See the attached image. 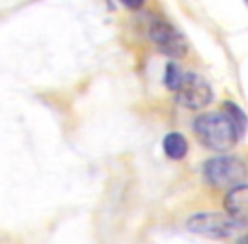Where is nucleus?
Segmentation results:
<instances>
[{
	"label": "nucleus",
	"instance_id": "9d476101",
	"mask_svg": "<svg viewBox=\"0 0 248 244\" xmlns=\"http://www.w3.org/2000/svg\"><path fill=\"white\" fill-rule=\"evenodd\" d=\"M120 2L130 10H139L144 5V0H120Z\"/></svg>",
	"mask_w": 248,
	"mask_h": 244
},
{
	"label": "nucleus",
	"instance_id": "20e7f679",
	"mask_svg": "<svg viewBox=\"0 0 248 244\" xmlns=\"http://www.w3.org/2000/svg\"><path fill=\"white\" fill-rule=\"evenodd\" d=\"M186 227L189 232L209 239H226L235 232L236 222L230 215L218 212H201L187 219Z\"/></svg>",
	"mask_w": 248,
	"mask_h": 244
},
{
	"label": "nucleus",
	"instance_id": "f03ea898",
	"mask_svg": "<svg viewBox=\"0 0 248 244\" xmlns=\"http://www.w3.org/2000/svg\"><path fill=\"white\" fill-rule=\"evenodd\" d=\"M202 176L206 183L215 188H233L247 178V166L236 156H215L204 161L202 165Z\"/></svg>",
	"mask_w": 248,
	"mask_h": 244
},
{
	"label": "nucleus",
	"instance_id": "423d86ee",
	"mask_svg": "<svg viewBox=\"0 0 248 244\" xmlns=\"http://www.w3.org/2000/svg\"><path fill=\"white\" fill-rule=\"evenodd\" d=\"M225 210L238 226L248 227V185L230 188L225 197Z\"/></svg>",
	"mask_w": 248,
	"mask_h": 244
},
{
	"label": "nucleus",
	"instance_id": "0eeeda50",
	"mask_svg": "<svg viewBox=\"0 0 248 244\" xmlns=\"http://www.w3.org/2000/svg\"><path fill=\"white\" fill-rule=\"evenodd\" d=\"M162 148H164V153H166L167 158L170 159H183L184 156L187 155V141L181 132H169L166 134V138L162 139Z\"/></svg>",
	"mask_w": 248,
	"mask_h": 244
},
{
	"label": "nucleus",
	"instance_id": "6e6552de",
	"mask_svg": "<svg viewBox=\"0 0 248 244\" xmlns=\"http://www.w3.org/2000/svg\"><path fill=\"white\" fill-rule=\"evenodd\" d=\"M223 114L228 117L230 122L233 124V127H235L238 138L242 139L248 131V117L243 112V109L238 104L232 102V100H226V102H223Z\"/></svg>",
	"mask_w": 248,
	"mask_h": 244
},
{
	"label": "nucleus",
	"instance_id": "9b49d317",
	"mask_svg": "<svg viewBox=\"0 0 248 244\" xmlns=\"http://www.w3.org/2000/svg\"><path fill=\"white\" fill-rule=\"evenodd\" d=\"M236 244H248V234L247 236H242V238L236 241Z\"/></svg>",
	"mask_w": 248,
	"mask_h": 244
},
{
	"label": "nucleus",
	"instance_id": "39448f33",
	"mask_svg": "<svg viewBox=\"0 0 248 244\" xmlns=\"http://www.w3.org/2000/svg\"><path fill=\"white\" fill-rule=\"evenodd\" d=\"M176 100L186 109H204L213 102V88L201 75L187 71L183 75V80L176 90Z\"/></svg>",
	"mask_w": 248,
	"mask_h": 244
},
{
	"label": "nucleus",
	"instance_id": "7ed1b4c3",
	"mask_svg": "<svg viewBox=\"0 0 248 244\" xmlns=\"http://www.w3.org/2000/svg\"><path fill=\"white\" fill-rule=\"evenodd\" d=\"M149 39L162 54L169 58H184L187 54V41L172 24L164 19H154L149 24Z\"/></svg>",
	"mask_w": 248,
	"mask_h": 244
},
{
	"label": "nucleus",
	"instance_id": "f257e3e1",
	"mask_svg": "<svg viewBox=\"0 0 248 244\" xmlns=\"http://www.w3.org/2000/svg\"><path fill=\"white\" fill-rule=\"evenodd\" d=\"M194 134L204 148L209 151L226 153L235 148L238 134L223 112H206L194 119Z\"/></svg>",
	"mask_w": 248,
	"mask_h": 244
},
{
	"label": "nucleus",
	"instance_id": "1a4fd4ad",
	"mask_svg": "<svg viewBox=\"0 0 248 244\" xmlns=\"http://www.w3.org/2000/svg\"><path fill=\"white\" fill-rule=\"evenodd\" d=\"M183 75L184 73L181 71L179 66H177L176 63H172V61L167 63L166 71H164V85H166L169 90H172V92H176L181 80H183Z\"/></svg>",
	"mask_w": 248,
	"mask_h": 244
}]
</instances>
